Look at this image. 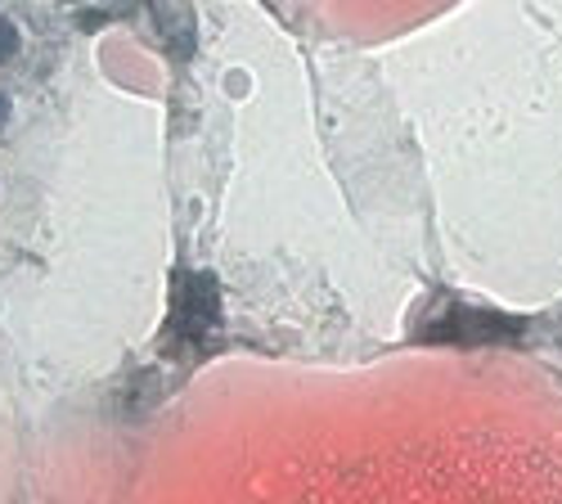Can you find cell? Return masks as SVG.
I'll list each match as a JSON object with an SVG mask.
<instances>
[{
    "label": "cell",
    "mask_w": 562,
    "mask_h": 504,
    "mask_svg": "<svg viewBox=\"0 0 562 504\" xmlns=\"http://www.w3.org/2000/svg\"><path fill=\"white\" fill-rule=\"evenodd\" d=\"M19 45H23L19 27H14L10 19H0V64H10V59L19 55Z\"/></svg>",
    "instance_id": "4"
},
{
    "label": "cell",
    "mask_w": 562,
    "mask_h": 504,
    "mask_svg": "<svg viewBox=\"0 0 562 504\" xmlns=\"http://www.w3.org/2000/svg\"><path fill=\"white\" fill-rule=\"evenodd\" d=\"M10 109H14V104H10V96H0V126L10 122Z\"/></svg>",
    "instance_id": "5"
},
{
    "label": "cell",
    "mask_w": 562,
    "mask_h": 504,
    "mask_svg": "<svg viewBox=\"0 0 562 504\" xmlns=\"http://www.w3.org/2000/svg\"><path fill=\"white\" fill-rule=\"evenodd\" d=\"M158 36H162V51L176 55V59H190L194 55V10H190V0H158Z\"/></svg>",
    "instance_id": "3"
},
{
    "label": "cell",
    "mask_w": 562,
    "mask_h": 504,
    "mask_svg": "<svg viewBox=\"0 0 562 504\" xmlns=\"http://www.w3.org/2000/svg\"><path fill=\"white\" fill-rule=\"evenodd\" d=\"M518 338H522V320H513L495 306H468V302H446L418 329V343H432V347H499Z\"/></svg>",
    "instance_id": "1"
},
{
    "label": "cell",
    "mask_w": 562,
    "mask_h": 504,
    "mask_svg": "<svg viewBox=\"0 0 562 504\" xmlns=\"http://www.w3.org/2000/svg\"><path fill=\"white\" fill-rule=\"evenodd\" d=\"M221 329V284L207 270H180L171 284L167 338L176 347H203Z\"/></svg>",
    "instance_id": "2"
}]
</instances>
